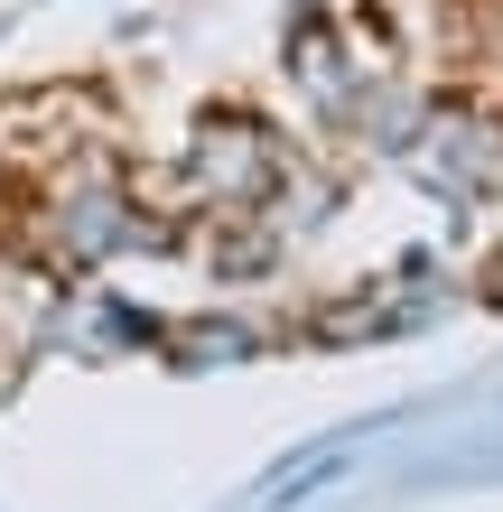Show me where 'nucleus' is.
<instances>
[{
    "label": "nucleus",
    "instance_id": "1",
    "mask_svg": "<svg viewBox=\"0 0 503 512\" xmlns=\"http://www.w3.org/2000/svg\"><path fill=\"white\" fill-rule=\"evenodd\" d=\"M28 261L56 280H94L122 252H140V196H131V159L112 140H84L66 159H47L28 177Z\"/></svg>",
    "mask_w": 503,
    "mask_h": 512
},
{
    "label": "nucleus",
    "instance_id": "2",
    "mask_svg": "<svg viewBox=\"0 0 503 512\" xmlns=\"http://www.w3.org/2000/svg\"><path fill=\"white\" fill-rule=\"evenodd\" d=\"M289 140L280 122H261V112H205V122L177 140V168H168V187L187 215H205V205H261L280 187V168H289Z\"/></svg>",
    "mask_w": 503,
    "mask_h": 512
},
{
    "label": "nucleus",
    "instance_id": "3",
    "mask_svg": "<svg viewBox=\"0 0 503 512\" xmlns=\"http://www.w3.org/2000/svg\"><path fill=\"white\" fill-rule=\"evenodd\" d=\"M401 168L429 177L438 196H485L494 177H503V122H494V112H476V103H438Z\"/></svg>",
    "mask_w": 503,
    "mask_h": 512
},
{
    "label": "nucleus",
    "instance_id": "4",
    "mask_svg": "<svg viewBox=\"0 0 503 512\" xmlns=\"http://www.w3.org/2000/svg\"><path fill=\"white\" fill-rule=\"evenodd\" d=\"M280 75H289V94L308 103V122H327L345 131L354 122V103H364V75H354V56H345V28L327 10H308L299 28H289V47H280Z\"/></svg>",
    "mask_w": 503,
    "mask_h": 512
},
{
    "label": "nucleus",
    "instance_id": "5",
    "mask_svg": "<svg viewBox=\"0 0 503 512\" xmlns=\"http://www.w3.org/2000/svg\"><path fill=\"white\" fill-rule=\"evenodd\" d=\"M336 205H345V177L327 159H299V149H289V168H280V187L261 196V215H271L280 243H299V233H327L336 224Z\"/></svg>",
    "mask_w": 503,
    "mask_h": 512
},
{
    "label": "nucleus",
    "instance_id": "6",
    "mask_svg": "<svg viewBox=\"0 0 503 512\" xmlns=\"http://www.w3.org/2000/svg\"><path fill=\"white\" fill-rule=\"evenodd\" d=\"M159 345L177 354V364H252V354L271 345V326H252V317H233V308H205V317L159 326Z\"/></svg>",
    "mask_w": 503,
    "mask_h": 512
}]
</instances>
